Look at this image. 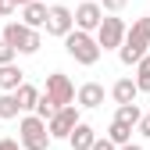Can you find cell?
<instances>
[{
  "instance_id": "obj_1",
  "label": "cell",
  "mask_w": 150,
  "mask_h": 150,
  "mask_svg": "<svg viewBox=\"0 0 150 150\" xmlns=\"http://www.w3.org/2000/svg\"><path fill=\"white\" fill-rule=\"evenodd\" d=\"M146 50H150V14L136 18L132 29H125V40L118 47V57H122V64H139L146 57Z\"/></svg>"
},
{
  "instance_id": "obj_2",
  "label": "cell",
  "mask_w": 150,
  "mask_h": 150,
  "mask_svg": "<svg viewBox=\"0 0 150 150\" xmlns=\"http://www.w3.org/2000/svg\"><path fill=\"white\" fill-rule=\"evenodd\" d=\"M64 50H68V57H75L79 64H97L100 61V47H97V40H93L89 32H79V29H71L68 36H64Z\"/></svg>"
},
{
  "instance_id": "obj_3",
  "label": "cell",
  "mask_w": 150,
  "mask_h": 150,
  "mask_svg": "<svg viewBox=\"0 0 150 150\" xmlns=\"http://www.w3.org/2000/svg\"><path fill=\"white\" fill-rule=\"evenodd\" d=\"M4 43H7L14 54H36L43 40H40L36 29H25L22 22H7V25H4Z\"/></svg>"
},
{
  "instance_id": "obj_4",
  "label": "cell",
  "mask_w": 150,
  "mask_h": 150,
  "mask_svg": "<svg viewBox=\"0 0 150 150\" xmlns=\"http://www.w3.org/2000/svg\"><path fill=\"white\" fill-rule=\"evenodd\" d=\"M18 146H25V150H47L50 146L47 122H40L36 115H25L22 122H18Z\"/></svg>"
},
{
  "instance_id": "obj_5",
  "label": "cell",
  "mask_w": 150,
  "mask_h": 150,
  "mask_svg": "<svg viewBox=\"0 0 150 150\" xmlns=\"http://www.w3.org/2000/svg\"><path fill=\"white\" fill-rule=\"evenodd\" d=\"M93 40H97L100 54H104V50H118L122 40H125V22H122V18H107V14H104V22L97 25V36H93Z\"/></svg>"
},
{
  "instance_id": "obj_6",
  "label": "cell",
  "mask_w": 150,
  "mask_h": 150,
  "mask_svg": "<svg viewBox=\"0 0 150 150\" xmlns=\"http://www.w3.org/2000/svg\"><path fill=\"white\" fill-rule=\"evenodd\" d=\"M75 125H79V111H75L71 104L61 107V111H54V118L47 122V136H50V143H54V139H68Z\"/></svg>"
},
{
  "instance_id": "obj_7",
  "label": "cell",
  "mask_w": 150,
  "mask_h": 150,
  "mask_svg": "<svg viewBox=\"0 0 150 150\" xmlns=\"http://www.w3.org/2000/svg\"><path fill=\"white\" fill-rule=\"evenodd\" d=\"M43 97H50V104L61 111V107H68L75 100V86L68 82V75L54 71V75H47V93H43Z\"/></svg>"
},
{
  "instance_id": "obj_8",
  "label": "cell",
  "mask_w": 150,
  "mask_h": 150,
  "mask_svg": "<svg viewBox=\"0 0 150 150\" xmlns=\"http://www.w3.org/2000/svg\"><path fill=\"white\" fill-rule=\"evenodd\" d=\"M71 22H75V29H79V32H93V29L104 22V11H100V4L86 0V4H79V7L71 11Z\"/></svg>"
},
{
  "instance_id": "obj_9",
  "label": "cell",
  "mask_w": 150,
  "mask_h": 150,
  "mask_svg": "<svg viewBox=\"0 0 150 150\" xmlns=\"http://www.w3.org/2000/svg\"><path fill=\"white\" fill-rule=\"evenodd\" d=\"M71 29H75V22H71V11H68L64 4H54V7L47 11V32H50V36H61V40H64Z\"/></svg>"
},
{
  "instance_id": "obj_10",
  "label": "cell",
  "mask_w": 150,
  "mask_h": 150,
  "mask_svg": "<svg viewBox=\"0 0 150 150\" xmlns=\"http://www.w3.org/2000/svg\"><path fill=\"white\" fill-rule=\"evenodd\" d=\"M47 4H43V0H32V4H25L22 7V25L25 29H40V25H47Z\"/></svg>"
},
{
  "instance_id": "obj_11",
  "label": "cell",
  "mask_w": 150,
  "mask_h": 150,
  "mask_svg": "<svg viewBox=\"0 0 150 150\" xmlns=\"http://www.w3.org/2000/svg\"><path fill=\"white\" fill-rule=\"evenodd\" d=\"M75 100H79V107H100L104 104V86L100 82H86V86H79V93H75Z\"/></svg>"
},
{
  "instance_id": "obj_12",
  "label": "cell",
  "mask_w": 150,
  "mask_h": 150,
  "mask_svg": "<svg viewBox=\"0 0 150 150\" xmlns=\"http://www.w3.org/2000/svg\"><path fill=\"white\" fill-rule=\"evenodd\" d=\"M68 143H71V150H89L93 143H97V132H93V125L79 122V125L71 129V136H68Z\"/></svg>"
},
{
  "instance_id": "obj_13",
  "label": "cell",
  "mask_w": 150,
  "mask_h": 150,
  "mask_svg": "<svg viewBox=\"0 0 150 150\" xmlns=\"http://www.w3.org/2000/svg\"><path fill=\"white\" fill-rule=\"evenodd\" d=\"M22 82H25V71L18 64H4V68H0V89H4V93H14Z\"/></svg>"
},
{
  "instance_id": "obj_14",
  "label": "cell",
  "mask_w": 150,
  "mask_h": 150,
  "mask_svg": "<svg viewBox=\"0 0 150 150\" xmlns=\"http://www.w3.org/2000/svg\"><path fill=\"white\" fill-rule=\"evenodd\" d=\"M111 97L118 100V107H122V104H136L139 89H136V82H132V79H118V82H115V89H111Z\"/></svg>"
},
{
  "instance_id": "obj_15",
  "label": "cell",
  "mask_w": 150,
  "mask_h": 150,
  "mask_svg": "<svg viewBox=\"0 0 150 150\" xmlns=\"http://www.w3.org/2000/svg\"><path fill=\"white\" fill-rule=\"evenodd\" d=\"M14 100H18V111H32V107H36V100H40V89L29 86V82H22V86L14 89Z\"/></svg>"
},
{
  "instance_id": "obj_16",
  "label": "cell",
  "mask_w": 150,
  "mask_h": 150,
  "mask_svg": "<svg viewBox=\"0 0 150 150\" xmlns=\"http://www.w3.org/2000/svg\"><path fill=\"white\" fill-rule=\"evenodd\" d=\"M107 143H111V146H129V143H132V129L122 125V122H111V129H107Z\"/></svg>"
},
{
  "instance_id": "obj_17",
  "label": "cell",
  "mask_w": 150,
  "mask_h": 150,
  "mask_svg": "<svg viewBox=\"0 0 150 150\" xmlns=\"http://www.w3.org/2000/svg\"><path fill=\"white\" fill-rule=\"evenodd\" d=\"M139 118H143L139 104H122V107H118V115H115V122H122V125H129V129H136Z\"/></svg>"
},
{
  "instance_id": "obj_18",
  "label": "cell",
  "mask_w": 150,
  "mask_h": 150,
  "mask_svg": "<svg viewBox=\"0 0 150 150\" xmlns=\"http://www.w3.org/2000/svg\"><path fill=\"white\" fill-rule=\"evenodd\" d=\"M132 82H136V89H139V93H150V54L136 64V79H132Z\"/></svg>"
},
{
  "instance_id": "obj_19",
  "label": "cell",
  "mask_w": 150,
  "mask_h": 150,
  "mask_svg": "<svg viewBox=\"0 0 150 150\" xmlns=\"http://www.w3.org/2000/svg\"><path fill=\"white\" fill-rule=\"evenodd\" d=\"M0 118H18V100H14V93H0Z\"/></svg>"
},
{
  "instance_id": "obj_20",
  "label": "cell",
  "mask_w": 150,
  "mask_h": 150,
  "mask_svg": "<svg viewBox=\"0 0 150 150\" xmlns=\"http://www.w3.org/2000/svg\"><path fill=\"white\" fill-rule=\"evenodd\" d=\"M14 57H18V54H14L4 40H0V68H4V64H14Z\"/></svg>"
},
{
  "instance_id": "obj_21",
  "label": "cell",
  "mask_w": 150,
  "mask_h": 150,
  "mask_svg": "<svg viewBox=\"0 0 150 150\" xmlns=\"http://www.w3.org/2000/svg\"><path fill=\"white\" fill-rule=\"evenodd\" d=\"M129 4V0H100V11H111V14H115V11H122Z\"/></svg>"
},
{
  "instance_id": "obj_22",
  "label": "cell",
  "mask_w": 150,
  "mask_h": 150,
  "mask_svg": "<svg viewBox=\"0 0 150 150\" xmlns=\"http://www.w3.org/2000/svg\"><path fill=\"white\" fill-rule=\"evenodd\" d=\"M14 7H18L14 0H0V18H11V14H14Z\"/></svg>"
},
{
  "instance_id": "obj_23",
  "label": "cell",
  "mask_w": 150,
  "mask_h": 150,
  "mask_svg": "<svg viewBox=\"0 0 150 150\" xmlns=\"http://www.w3.org/2000/svg\"><path fill=\"white\" fill-rule=\"evenodd\" d=\"M136 129H139V132H143V136H150V115H143V118H139V125H136Z\"/></svg>"
},
{
  "instance_id": "obj_24",
  "label": "cell",
  "mask_w": 150,
  "mask_h": 150,
  "mask_svg": "<svg viewBox=\"0 0 150 150\" xmlns=\"http://www.w3.org/2000/svg\"><path fill=\"white\" fill-rule=\"evenodd\" d=\"M0 150H22V146H18V139H0Z\"/></svg>"
},
{
  "instance_id": "obj_25",
  "label": "cell",
  "mask_w": 150,
  "mask_h": 150,
  "mask_svg": "<svg viewBox=\"0 0 150 150\" xmlns=\"http://www.w3.org/2000/svg\"><path fill=\"white\" fill-rule=\"evenodd\" d=\"M89 150H118V146H111V143H107V139H97V143H93V146H89Z\"/></svg>"
},
{
  "instance_id": "obj_26",
  "label": "cell",
  "mask_w": 150,
  "mask_h": 150,
  "mask_svg": "<svg viewBox=\"0 0 150 150\" xmlns=\"http://www.w3.org/2000/svg\"><path fill=\"white\" fill-rule=\"evenodd\" d=\"M118 150H143L139 143H129V146H118Z\"/></svg>"
},
{
  "instance_id": "obj_27",
  "label": "cell",
  "mask_w": 150,
  "mask_h": 150,
  "mask_svg": "<svg viewBox=\"0 0 150 150\" xmlns=\"http://www.w3.org/2000/svg\"><path fill=\"white\" fill-rule=\"evenodd\" d=\"M14 4H18V7H25V4H32V0H14Z\"/></svg>"
},
{
  "instance_id": "obj_28",
  "label": "cell",
  "mask_w": 150,
  "mask_h": 150,
  "mask_svg": "<svg viewBox=\"0 0 150 150\" xmlns=\"http://www.w3.org/2000/svg\"><path fill=\"white\" fill-rule=\"evenodd\" d=\"M43 4H47V0H43ZM54 4H57V0H54Z\"/></svg>"
}]
</instances>
